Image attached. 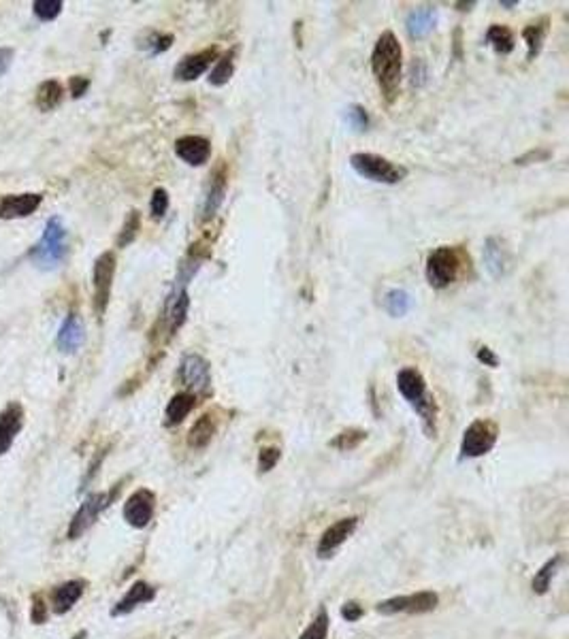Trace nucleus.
Instances as JSON below:
<instances>
[{"label": "nucleus", "mask_w": 569, "mask_h": 639, "mask_svg": "<svg viewBox=\"0 0 569 639\" xmlns=\"http://www.w3.org/2000/svg\"><path fill=\"white\" fill-rule=\"evenodd\" d=\"M401 68H403V49L397 36L386 30L376 41V47L371 51V70L386 94L388 100H393L399 81H401Z\"/></svg>", "instance_id": "nucleus-1"}, {"label": "nucleus", "mask_w": 569, "mask_h": 639, "mask_svg": "<svg viewBox=\"0 0 569 639\" xmlns=\"http://www.w3.org/2000/svg\"><path fill=\"white\" fill-rule=\"evenodd\" d=\"M397 390L410 403V407L420 416L429 437L435 435V399L427 392V382L422 373L414 367H405L397 373Z\"/></svg>", "instance_id": "nucleus-2"}, {"label": "nucleus", "mask_w": 569, "mask_h": 639, "mask_svg": "<svg viewBox=\"0 0 569 639\" xmlns=\"http://www.w3.org/2000/svg\"><path fill=\"white\" fill-rule=\"evenodd\" d=\"M66 239H68V232H66L64 222L58 215H53L45 222L43 237L36 245H32L28 258L41 271H53L66 258V252H68Z\"/></svg>", "instance_id": "nucleus-3"}, {"label": "nucleus", "mask_w": 569, "mask_h": 639, "mask_svg": "<svg viewBox=\"0 0 569 639\" xmlns=\"http://www.w3.org/2000/svg\"><path fill=\"white\" fill-rule=\"evenodd\" d=\"M350 164H352V168H354L361 177L369 179V181H376V183H388V186H393V183L403 181L405 175H408V171H405L403 166L390 162V160L384 158V156L369 154V151L352 154Z\"/></svg>", "instance_id": "nucleus-4"}, {"label": "nucleus", "mask_w": 569, "mask_h": 639, "mask_svg": "<svg viewBox=\"0 0 569 639\" xmlns=\"http://www.w3.org/2000/svg\"><path fill=\"white\" fill-rule=\"evenodd\" d=\"M427 279L433 288L442 290L448 288L450 284L457 281L459 273H461V256L454 247L442 245L435 247L429 256H427Z\"/></svg>", "instance_id": "nucleus-5"}, {"label": "nucleus", "mask_w": 569, "mask_h": 639, "mask_svg": "<svg viewBox=\"0 0 569 639\" xmlns=\"http://www.w3.org/2000/svg\"><path fill=\"white\" fill-rule=\"evenodd\" d=\"M119 490H122V484H115L111 493H94L90 497H85V501L79 505V510L75 512V516L68 525L66 537L68 539H79L96 522V518L115 501Z\"/></svg>", "instance_id": "nucleus-6"}, {"label": "nucleus", "mask_w": 569, "mask_h": 639, "mask_svg": "<svg viewBox=\"0 0 569 639\" xmlns=\"http://www.w3.org/2000/svg\"><path fill=\"white\" fill-rule=\"evenodd\" d=\"M115 254L105 252L96 258L94 271H92V286H94V311L98 318L105 316L111 299V286H113V275H115Z\"/></svg>", "instance_id": "nucleus-7"}, {"label": "nucleus", "mask_w": 569, "mask_h": 639, "mask_svg": "<svg viewBox=\"0 0 569 639\" xmlns=\"http://www.w3.org/2000/svg\"><path fill=\"white\" fill-rule=\"evenodd\" d=\"M497 426L491 420H476L472 422L461 441V458H478L489 454L497 444Z\"/></svg>", "instance_id": "nucleus-8"}, {"label": "nucleus", "mask_w": 569, "mask_h": 639, "mask_svg": "<svg viewBox=\"0 0 569 639\" xmlns=\"http://www.w3.org/2000/svg\"><path fill=\"white\" fill-rule=\"evenodd\" d=\"M177 382L186 388V392H192L194 397L209 392L211 386L209 363L201 354H186L179 363Z\"/></svg>", "instance_id": "nucleus-9"}, {"label": "nucleus", "mask_w": 569, "mask_h": 639, "mask_svg": "<svg viewBox=\"0 0 569 639\" xmlns=\"http://www.w3.org/2000/svg\"><path fill=\"white\" fill-rule=\"evenodd\" d=\"M440 603L437 593L433 591H422L416 595H405V597H393L386 601L378 603V612L384 616H393V614H427L433 612Z\"/></svg>", "instance_id": "nucleus-10"}, {"label": "nucleus", "mask_w": 569, "mask_h": 639, "mask_svg": "<svg viewBox=\"0 0 569 639\" xmlns=\"http://www.w3.org/2000/svg\"><path fill=\"white\" fill-rule=\"evenodd\" d=\"M156 512V495L147 488H139L124 503V520L132 529H145Z\"/></svg>", "instance_id": "nucleus-11"}, {"label": "nucleus", "mask_w": 569, "mask_h": 639, "mask_svg": "<svg viewBox=\"0 0 569 639\" xmlns=\"http://www.w3.org/2000/svg\"><path fill=\"white\" fill-rule=\"evenodd\" d=\"M188 309H190L188 288H186V284L175 281V286L164 303V324H166L169 335H175L184 326V322L188 318Z\"/></svg>", "instance_id": "nucleus-12"}, {"label": "nucleus", "mask_w": 569, "mask_h": 639, "mask_svg": "<svg viewBox=\"0 0 569 639\" xmlns=\"http://www.w3.org/2000/svg\"><path fill=\"white\" fill-rule=\"evenodd\" d=\"M218 53H220V49L213 45V47H207L203 51L184 55L177 62L175 70H173L175 79H179V81H194V79H198L203 73H207V68L211 66V62H216Z\"/></svg>", "instance_id": "nucleus-13"}, {"label": "nucleus", "mask_w": 569, "mask_h": 639, "mask_svg": "<svg viewBox=\"0 0 569 639\" xmlns=\"http://www.w3.org/2000/svg\"><path fill=\"white\" fill-rule=\"evenodd\" d=\"M356 527H358V518H356V516L341 518V520H337L335 525H331V527L324 531V535H322V539H320V544H318V557H320V559L333 557L335 550H337L339 546H344V544L354 535Z\"/></svg>", "instance_id": "nucleus-14"}, {"label": "nucleus", "mask_w": 569, "mask_h": 639, "mask_svg": "<svg viewBox=\"0 0 569 639\" xmlns=\"http://www.w3.org/2000/svg\"><path fill=\"white\" fill-rule=\"evenodd\" d=\"M175 156L188 166H203L211 156V143L201 134L179 136L175 141Z\"/></svg>", "instance_id": "nucleus-15"}, {"label": "nucleus", "mask_w": 569, "mask_h": 639, "mask_svg": "<svg viewBox=\"0 0 569 639\" xmlns=\"http://www.w3.org/2000/svg\"><path fill=\"white\" fill-rule=\"evenodd\" d=\"M43 203L41 194L26 192V194H6L0 198V220H17L28 218L34 213Z\"/></svg>", "instance_id": "nucleus-16"}, {"label": "nucleus", "mask_w": 569, "mask_h": 639, "mask_svg": "<svg viewBox=\"0 0 569 639\" xmlns=\"http://www.w3.org/2000/svg\"><path fill=\"white\" fill-rule=\"evenodd\" d=\"M21 429H23V407L21 403L13 401L0 412V456L11 450Z\"/></svg>", "instance_id": "nucleus-17"}, {"label": "nucleus", "mask_w": 569, "mask_h": 639, "mask_svg": "<svg viewBox=\"0 0 569 639\" xmlns=\"http://www.w3.org/2000/svg\"><path fill=\"white\" fill-rule=\"evenodd\" d=\"M482 260H484V269L489 271L491 277L501 279L506 277V273L510 271V252L506 247V243L499 237H489L482 249Z\"/></svg>", "instance_id": "nucleus-18"}, {"label": "nucleus", "mask_w": 569, "mask_h": 639, "mask_svg": "<svg viewBox=\"0 0 569 639\" xmlns=\"http://www.w3.org/2000/svg\"><path fill=\"white\" fill-rule=\"evenodd\" d=\"M85 341V326L79 313H68L58 331L55 345L64 354H75Z\"/></svg>", "instance_id": "nucleus-19"}, {"label": "nucleus", "mask_w": 569, "mask_h": 639, "mask_svg": "<svg viewBox=\"0 0 569 639\" xmlns=\"http://www.w3.org/2000/svg\"><path fill=\"white\" fill-rule=\"evenodd\" d=\"M85 589H87L85 580H68V582H62L60 586H55L51 591V612L62 616L68 610H73L75 603L83 597Z\"/></svg>", "instance_id": "nucleus-20"}, {"label": "nucleus", "mask_w": 569, "mask_h": 639, "mask_svg": "<svg viewBox=\"0 0 569 639\" xmlns=\"http://www.w3.org/2000/svg\"><path fill=\"white\" fill-rule=\"evenodd\" d=\"M156 599V589L147 582H134L128 593L115 603V608L111 610V616H126L130 612H134L139 606H145L149 601Z\"/></svg>", "instance_id": "nucleus-21"}, {"label": "nucleus", "mask_w": 569, "mask_h": 639, "mask_svg": "<svg viewBox=\"0 0 569 639\" xmlns=\"http://www.w3.org/2000/svg\"><path fill=\"white\" fill-rule=\"evenodd\" d=\"M209 186H207V192H205V198H203V207H201V218L203 220H211L220 205L224 203V196H226V175L224 171L220 168L218 173H213L209 177Z\"/></svg>", "instance_id": "nucleus-22"}, {"label": "nucleus", "mask_w": 569, "mask_h": 639, "mask_svg": "<svg viewBox=\"0 0 569 639\" xmlns=\"http://www.w3.org/2000/svg\"><path fill=\"white\" fill-rule=\"evenodd\" d=\"M435 23H437V9L435 6H418L405 19V28H408V34L412 38H425L435 28Z\"/></svg>", "instance_id": "nucleus-23"}, {"label": "nucleus", "mask_w": 569, "mask_h": 639, "mask_svg": "<svg viewBox=\"0 0 569 639\" xmlns=\"http://www.w3.org/2000/svg\"><path fill=\"white\" fill-rule=\"evenodd\" d=\"M194 405H196V397L192 394V392H177L171 401H169V405H166V412H164V416H166V426H177V424H181L188 416H190V412L194 409Z\"/></svg>", "instance_id": "nucleus-24"}, {"label": "nucleus", "mask_w": 569, "mask_h": 639, "mask_svg": "<svg viewBox=\"0 0 569 639\" xmlns=\"http://www.w3.org/2000/svg\"><path fill=\"white\" fill-rule=\"evenodd\" d=\"M213 435H216V420L211 414H205L192 424V429L188 433V446L201 450L213 439Z\"/></svg>", "instance_id": "nucleus-25"}, {"label": "nucleus", "mask_w": 569, "mask_h": 639, "mask_svg": "<svg viewBox=\"0 0 569 639\" xmlns=\"http://www.w3.org/2000/svg\"><path fill=\"white\" fill-rule=\"evenodd\" d=\"M546 34H548V19L546 17H542L540 21L529 23L523 30V38L527 43V60H536L538 58V53L542 51Z\"/></svg>", "instance_id": "nucleus-26"}, {"label": "nucleus", "mask_w": 569, "mask_h": 639, "mask_svg": "<svg viewBox=\"0 0 569 639\" xmlns=\"http://www.w3.org/2000/svg\"><path fill=\"white\" fill-rule=\"evenodd\" d=\"M62 94H64L62 85H60L55 79H47V81H43V83L38 85L36 96H34V102H36V107H38L41 111L47 113V111H51V109H55V107L60 104Z\"/></svg>", "instance_id": "nucleus-27"}, {"label": "nucleus", "mask_w": 569, "mask_h": 639, "mask_svg": "<svg viewBox=\"0 0 569 639\" xmlns=\"http://www.w3.org/2000/svg\"><path fill=\"white\" fill-rule=\"evenodd\" d=\"M486 43H489L497 53H504V55L512 53V51H514V45H516L512 30H510L508 26H501V23H493V26L489 28V32H486Z\"/></svg>", "instance_id": "nucleus-28"}, {"label": "nucleus", "mask_w": 569, "mask_h": 639, "mask_svg": "<svg viewBox=\"0 0 569 639\" xmlns=\"http://www.w3.org/2000/svg\"><path fill=\"white\" fill-rule=\"evenodd\" d=\"M384 307L393 318H403L412 307H414V299L408 290L403 288H393L386 292L384 296Z\"/></svg>", "instance_id": "nucleus-29"}, {"label": "nucleus", "mask_w": 569, "mask_h": 639, "mask_svg": "<svg viewBox=\"0 0 569 639\" xmlns=\"http://www.w3.org/2000/svg\"><path fill=\"white\" fill-rule=\"evenodd\" d=\"M233 55H235V51H230V53H226V55H222V58L216 60V66H213L211 73H209V83H211V85L220 87V85H224V83L230 81L233 70H235Z\"/></svg>", "instance_id": "nucleus-30"}, {"label": "nucleus", "mask_w": 569, "mask_h": 639, "mask_svg": "<svg viewBox=\"0 0 569 639\" xmlns=\"http://www.w3.org/2000/svg\"><path fill=\"white\" fill-rule=\"evenodd\" d=\"M561 561H563L561 557H555V559H551V561L536 574V578H533V593H538V595L548 593L551 582H553V578H555V574H557Z\"/></svg>", "instance_id": "nucleus-31"}, {"label": "nucleus", "mask_w": 569, "mask_h": 639, "mask_svg": "<svg viewBox=\"0 0 569 639\" xmlns=\"http://www.w3.org/2000/svg\"><path fill=\"white\" fill-rule=\"evenodd\" d=\"M139 228H141V215H139V211H130L128 215H126V220H124V226H122V230H119V235H117V247H126V245H130L134 239H137V235H139Z\"/></svg>", "instance_id": "nucleus-32"}, {"label": "nucleus", "mask_w": 569, "mask_h": 639, "mask_svg": "<svg viewBox=\"0 0 569 639\" xmlns=\"http://www.w3.org/2000/svg\"><path fill=\"white\" fill-rule=\"evenodd\" d=\"M329 625H331V618H329L326 610L322 608L318 612V616L309 623V627L301 633L299 639H326V635H329Z\"/></svg>", "instance_id": "nucleus-33"}, {"label": "nucleus", "mask_w": 569, "mask_h": 639, "mask_svg": "<svg viewBox=\"0 0 569 639\" xmlns=\"http://www.w3.org/2000/svg\"><path fill=\"white\" fill-rule=\"evenodd\" d=\"M62 0H36L32 2V11L41 21H51L62 13Z\"/></svg>", "instance_id": "nucleus-34"}, {"label": "nucleus", "mask_w": 569, "mask_h": 639, "mask_svg": "<svg viewBox=\"0 0 569 639\" xmlns=\"http://www.w3.org/2000/svg\"><path fill=\"white\" fill-rule=\"evenodd\" d=\"M173 45V34H164V32H149L143 47L151 53V55H158V53H164L169 47Z\"/></svg>", "instance_id": "nucleus-35"}, {"label": "nucleus", "mask_w": 569, "mask_h": 639, "mask_svg": "<svg viewBox=\"0 0 569 639\" xmlns=\"http://www.w3.org/2000/svg\"><path fill=\"white\" fill-rule=\"evenodd\" d=\"M169 205H171V198H169V192L164 188H156L151 192V200H149V211H151V218L154 220H162L169 211Z\"/></svg>", "instance_id": "nucleus-36"}, {"label": "nucleus", "mask_w": 569, "mask_h": 639, "mask_svg": "<svg viewBox=\"0 0 569 639\" xmlns=\"http://www.w3.org/2000/svg\"><path fill=\"white\" fill-rule=\"evenodd\" d=\"M367 437V433L365 431H358V429H352V431H344V433H339L333 441H331V446H335L337 450H354L363 439Z\"/></svg>", "instance_id": "nucleus-37"}, {"label": "nucleus", "mask_w": 569, "mask_h": 639, "mask_svg": "<svg viewBox=\"0 0 569 639\" xmlns=\"http://www.w3.org/2000/svg\"><path fill=\"white\" fill-rule=\"evenodd\" d=\"M346 122H348V126L354 128V130H365V128L369 126V113H367L365 107L352 104V107L346 109Z\"/></svg>", "instance_id": "nucleus-38"}, {"label": "nucleus", "mask_w": 569, "mask_h": 639, "mask_svg": "<svg viewBox=\"0 0 569 639\" xmlns=\"http://www.w3.org/2000/svg\"><path fill=\"white\" fill-rule=\"evenodd\" d=\"M49 618V606L41 595H32V608H30V621L32 625H45Z\"/></svg>", "instance_id": "nucleus-39"}, {"label": "nucleus", "mask_w": 569, "mask_h": 639, "mask_svg": "<svg viewBox=\"0 0 569 639\" xmlns=\"http://www.w3.org/2000/svg\"><path fill=\"white\" fill-rule=\"evenodd\" d=\"M280 456H282L280 448H262L260 454H258V471H260V473L271 471V469L277 465Z\"/></svg>", "instance_id": "nucleus-40"}, {"label": "nucleus", "mask_w": 569, "mask_h": 639, "mask_svg": "<svg viewBox=\"0 0 569 639\" xmlns=\"http://www.w3.org/2000/svg\"><path fill=\"white\" fill-rule=\"evenodd\" d=\"M68 87H70V94H73V98H81V96L87 92V87H90V79H87V77H81V75H77V77H70V81H68Z\"/></svg>", "instance_id": "nucleus-41"}, {"label": "nucleus", "mask_w": 569, "mask_h": 639, "mask_svg": "<svg viewBox=\"0 0 569 639\" xmlns=\"http://www.w3.org/2000/svg\"><path fill=\"white\" fill-rule=\"evenodd\" d=\"M365 612H363V608L356 603V601H348L344 608H341V616L348 621V623H356V621H361V616H363Z\"/></svg>", "instance_id": "nucleus-42"}, {"label": "nucleus", "mask_w": 569, "mask_h": 639, "mask_svg": "<svg viewBox=\"0 0 569 639\" xmlns=\"http://www.w3.org/2000/svg\"><path fill=\"white\" fill-rule=\"evenodd\" d=\"M478 360L484 363L486 367H497L499 365V358L495 356V352L491 348H480L478 350Z\"/></svg>", "instance_id": "nucleus-43"}, {"label": "nucleus", "mask_w": 569, "mask_h": 639, "mask_svg": "<svg viewBox=\"0 0 569 639\" xmlns=\"http://www.w3.org/2000/svg\"><path fill=\"white\" fill-rule=\"evenodd\" d=\"M13 55H15V51L11 47H0V77L9 70V66L13 62Z\"/></svg>", "instance_id": "nucleus-44"}, {"label": "nucleus", "mask_w": 569, "mask_h": 639, "mask_svg": "<svg viewBox=\"0 0 569 639\" xmlns=\"http://www.w3.org/2000/svg\"><path fill=\"white\" fill-rule=\"evenodd\" d=\"M425 81H427L425 66H422V70H416V68H412V83H414V85H422Z\"/></svg>", "instance_id": "nucleus-45"}, {"label": "nucleus", "mask_w": 569, "mask_h": 639, "mask_svg": "<svg viewBox=\"0 0 569 639\" xmlns=\"http://www.w3.org/2000/svg\"><path fill=\"white\" fill-rule=\"evenodd\" d=\"M499 4H501V6H506V9H512V6H516V4H519V0H501Z\"/></svg>", "instance_id": "nucleus-46"}, {"label": "nucleus", "mask_w": 569, "mask_h": 639, "mask_svg": "<svg viewBox=\"0 0 569 639\" xmlns=\"http://www.w3.org/2000/svg\"><path fill=\"white\" fill-rule=\"evenodd\" d=\"M70 639H87V631H77Z\"/></svg>", "instance_id": "nucleus-47"}]
</instances>
